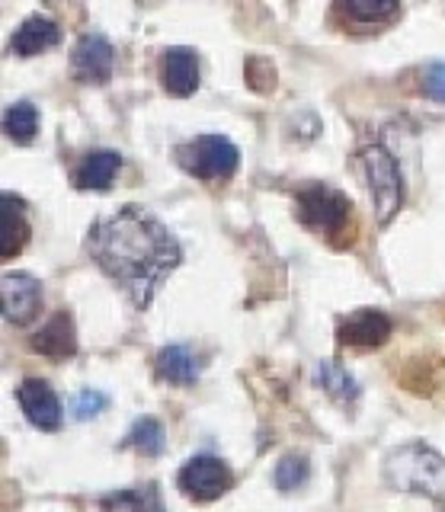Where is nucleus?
<instances>
[{
    "label": "nucleus",
    "instance_id": "1",
    "mask_svg": "<svg viewBox=\"0 0 445 512\" xmlns=\"http://www.w3.org/2000/svg\"><path fill=\"white\" fill-rule=\"evenodd\" d=\"M87 253L135 301V308H148L157 288L183 260L177 237L135 205L93 224Z\"/></svg>",
    "mask_w": 445,
    "mask_h": 512
},
{
    "label": "nucleus",
    "instance_id": "2",
    "mask_svg": "<svg viewBox=\"0 0 445 512\" xmlns=\"http://www.w3.org/2000/svg\"><path fill=\"white\" fill-rule=\"evenodd\" d=\"M385 480L394 490L442 496L445 493V461L433 448L420 442L397 448L385 461Z\"/></svg>",
    "mask_w": 445,
    "mask_h": 512
},
{
    "label": "nucleus",
    "instance_id": "3",
    "mask_svg": "<svg viewBox=\"0 0 445 512\" xmlns=\"http://www.w3.org/2000/svg\"><path fill=\"white\" fill-rule=\"evenodd\" d=\"M362 167H365V180H369V192H372V205L378 224H388L397 208L404 202V183H401V170H397L394 157L372 144V148L362 151Z\"/></svg>",
    "mask_w": 445,
    "mask_h": 512
},
{
    "label": "nucleus",
    "instance_id": "4",
    "mask_svg": "<svg viewBox=\"0 0 445 512\" xmlns=\"http://www.w3.org/2000/svg\"><path fill=\"white\" fill-rule=\"evenodd\" d=\"M349 212H353V205H349V199L337 189L308 186V189L298 192V218L311 231L337 234L349 221Z\"/></svg>",
    "mask_w": 445,
    "mask_h": 512
},
{
    "label": "nucleus",
    "instance_id": "5",
    "mask_svg": "<svg viewBox=\"0 0 445 512\" xmlns=\"http://www.w3.org/2000/svg\"><path fill=\"white\" fill-rule=\"evenodd\" d=\"M237 164H241V154L221 135H202L189 141L183 151V167L193 176H202V180H228Z\"/></svg>",
    "mask_w": 445,
    "mask_h": 512
},
{
    "label": "nucleus",
    "instance_id": "6",
    "mask_svg": "<svg viewBox=\"0 0 445 512\" xmlns=\"http://www.w3.org/2000/svg\"><path fill=\"white\" fill-rule=\"evenodd\" d=\"M231 471L225 461H218L212 455H199V458H189L180 474H177V487L196 503H212L218 500L221 493H228L231 487Z\"/></svg>",
    "mask_w": 445,
    "mask_h": 512
},
{
    "label": "nucleus",
    "instance_id": "7",
    "mask_svg": "<svg viewBox=\"0 0 445 512\" xmlns=\"http://www.w3.org/2000/svg\"><path fill=\"white\" fill-rule=\"evenodd\" d=\"M0 292H4V317L10 324L26 327L42 311V282L29 272H4Z\"/></svg>",
    "mask_w": 445,
    "mask_h": 512
},
{
    "label": "nucleus",
    "instance_id": "8",
    "mask_svg": "<svg viewBox=\"0 0 445 512\" xmlns=\"http://www.w3.org/2000/svg\"><path fill=\"white\" fill-rule=\"evenodd\" d=\"M17 400L26 413V420L33 423L42 432H55L61 429V420H65V410H61L58 394L49 388V381L42 378H26L17 388Z\"/></svg>",
    "mask_w": 445,
    "mask_h": 512
},
{
    "label": "nucleus",
    "instance_id": "9",
    "mask_svg": "<svg viewBox=\"0 0 445 512\" xmlns=\"http://www.w3.org/2000/svg\"><path fill=\"white\" fill-rule=\"evenodd\" d=\"M161 84L170 96H193L199 90V55L186 45H173L161 55Z\"/></svg>",
    "mask_w": 445,
    "mask_h": 512
},
{
    "label": "nucleus",
    "instance_id": "10",
    "mask_svg": "<svg viewBox=\"0 0 445 512\" xmlns=\"http://www.w3.org/2000/svg\"><path fill=\"white\" fill-rule=\"evenodd\" d=\"M113 61H116L113 45L103 36H93V32L74 48V74L77 80H84V84H106V80L113 77Z\"/></svg>",
    "mask_w": 445,
    "mask_h": 512
},
{
    "label": "nucleus",
    "instance_id": "11",
    "mask_svg": "<svg viewBox=\"0 0 445 512\" xmlns=\"http://www.w3.org/2000/svg\"><path fill=\"white\" fill-rule=\"evenodd\" d=\"M340 343L343 346H353V349H375L381 346L391 336V320L388 314H381V311H372V308H365V311H356V314H349L340 330Z\"/></svg>",
    "mask_w": 445,
    "mask_h": 512
},
{
    "label": "nucleus",
    "instance_id": "12",
    "mask_svg": "<svg viewBox=\"0 0 445 512\" xmlns=\"http://www.w3.org/2000/svg\"><path fill=\"white\" fill-rule=\"evenodd\" d=\"M61 39V29L45 20V16H29V20H23V26L13 32L10 39V48L23 58H33V55H42L49 52V48H55Z\"/></svg>",
    "mask_w": 445,
    "mask_h": 512
},
{
    "label": "nucleus",
    "instance_id": "13",
    "mask_svg": "<svg viewBox=\"0 0 445 512\" xmlns=\"http://www.w3.org/2000/svg\"><path fill=\"white\" fill-rule=\"evenodd\" d=\"M33 349L42 352L49 359H68L77 352V340H74V324L68 314H55L49 324H45L36 336H33Z\"/></svg>",
    "mask_w": 445,
    "mask_h": 512
},
{
    "label": "nucleus",
    "instance_id": "14",
    "mask_svg": "<svg viewBox=\"0 0 445 512\" xmlns=\"http://www.w3.org/2000/svg\"><path fill=\"white\" fill-rule=\"evenodd\" d=\"M122 167V157L116 151H97L81 160V167L74 173V186L77 189H109L116 180V173Z\"/></svg>",
    "mask_w": 445,
    "mask_h": 512
},
{
    "label": "nucleus",
    "instance_id": "15",
    "mask_svg": "<svg viewBox=\"0 0 445 512\" xmlns=\"http://www.w3.org/2000/svg\"><path fill=\"white\" fill-rule=\"evenodd\" d=\"M157 375L170 384H196L199 378V359L186 346H167L157 352Z\"/></svg>",
    "mask_w": 445,
    "mask_h": 512
},
{
    "label": "nucleus",
    "instance_id": "16",
    "mask_svg": "<svg viewBox=\"0 0 445 512\" xmlns=\"http://www.w3.org/2000/svg\"><path fill=\"white\" fill-rule=\"evenodd\" d=\"M29 237V221H26V208L23 202L13 196V192H4V260H10L13 253H20Z\"/></svg>",
    "mask_w": 445,
    "mask_h": 512
},
{
    "label": "nucleus",
    "instance_id": "17",
    "mask_svg": "<svg viewBox=\"0 0 445 512\" xmlns=\"http://www.w3.org/2000/svg\"><path fill=\"white\" fill-rule=\"evenodd\" d=\"M103 509L106 512H164V503H161L157 487L148 484L138 490H122V493L103 496Z\"/></svg>",
    "mask_w": 445,
    "mask_h": 512
},
{
    "label": "nucleus",
    "instance_id": "18",
    "mask_svg": "<svg viewBox=\"0 0 445 512\" xmlns=\"http://www.w3.org/2000/svg\"><path fill=\"white\" fill-rule=\"evenodd\" d=\"M164 445H167V432L161 423L154 420V416H141V420L132 426L129 439H125V448H135V452L148 455V458L161 455Z\"/></svg>",
    "mask_w": 445,
    "mask_h": 512
},
{
    "label": "nucleus",
    "instance_id": "19",
    "mask_svg": "<svg viewBox=\"0 0 445 512\" xmlns=\"http://www.w3.org/2000/svg\"><path fill=\"white\" fill-rule=\"evenodd\" d=\"M4 132L17 141V144H29L39 135V112L33 103H13L4 112Z\"/></svg>",
    "mask_w": 445,
    "mask_h": 512
},
{
    "label": "nucleus",
    "instance_id": "20",
    "mask_svg": "<svg viewBox=\"0 0 445 512\" xmlns=\"http://www.w3.org/2000/svg\"><path fill=\"white\" fill-rule=\"evenodd\" d=\"M317 384H321V388L330 397L343 400V404H349V400L359 397V388H356L353 375H349L346 368H340L337 362H321V365H317Z\"/></svg>",
    "mask_w": 445,
    "mask_h": 512
},
{
    "label": "nucleus",
    "instance_id": "21",
    "mask_svg": "<svg viewBox=\"0 0 445 512\" xmlns=\"http://www.w3.org/2000/svg\"><path fill=\"white\" fill-rule=\"evenodd\" d=\"M337 4L356 23H385L401 10V0H337Z\"/></svg>",
    "mask_w": 445,
    "mask_h": 512
},
{
    "label": "nucleus",
    "instance_id": "22",
    "mask_svg": "<svg viewBox=\"0 0 445 512\" xmlns=\"http://www.w3.org/2000/svg\"><path fill=\"white\" fill-rule=\"evenodd\" d=\"M276 487L279 490H298V487H305L308 484V477H311V464L308 458H301V455H285L279 464H276Z\"/></svg>",
    "mask_w": 445,
    "mask_h": 512
},
{
    "label": "nucleus",
    "instance_id": "23",
    "mask_svg": "<svg viewBox=\"0 0 445 512\" xmlns=\"http://www.w3.org/2000/svg\"><path fill=\"white\" fill-rule=\"evenodd\" d=\"M423 93L429 96V100L445 103V64L442 61L429 64V68L423 71Z\"/></svg>",
    "mask_w": 445,
    "mask_h": 512
},
{
    "label": "nucleus",
    "instance_id": "24",
    "mask_svg": "<svg viewBox=\"0 0 445 512\" xmlns=\"http://www.w3.org/2000/svg\"><path fill=\"white\" fill-rule=\"evenodd\" d=\"M103 407H106V394H100V391H81L71 404L77 420H90V416H97Z\"/></svg>",
    "mask_w": 445,
    "mask_h": 512
}]
</instances>
